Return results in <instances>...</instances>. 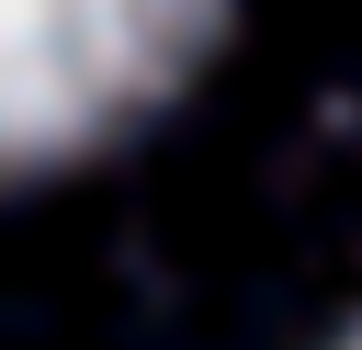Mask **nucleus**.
<instances>
[{
	"label": "nucleus",
	"instance_id": "obj_1",
	"mask_svg": "<svg viewBox=\"0 0 362 350\" xmlns=\"http://www.w3.org/2000/svg\"><path fill=\"white\" fill-rule=\"evenodd\" d=\"M215 23L226 0H0V181L68 169L102 135L147 124L192 79Z\"/></svg>",
	"mask_w": 362,
	"mask_h": 350
},
{
	"label": "nucleus",
	"instance_id": "obj_2",
	"mask_svg": "<svg viewBox=\"0 0 362 350\" xmlns=\"http://www.w3.org/2000/svg\"><path fill=\"white\" fill-rule=\"evenodd\" d=\"M339 350H362V327H351V339H339Z\"/></svg>",
	"mask_w": 362,
	"mask_h": 350
}]
</instances>
